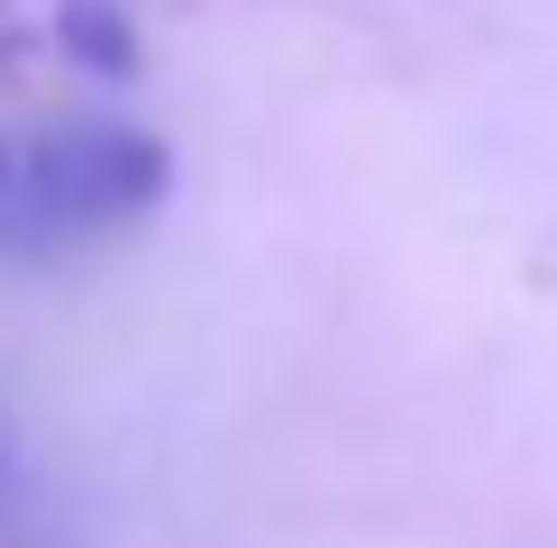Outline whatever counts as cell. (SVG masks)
<instances>
[{
    "instance_id": "cell-1",
    "label": "cell",
    "mask_w": 557,
    "mask_h": 548,
    "mask_svg": "<svg viewBox=\"0 0 557 548\" xmlns=\"http://www.w3.org/2000/svg\"><path fill=\"white\" fill-rule=\"evenodd\" d=\"M174 192L165 137L128 120H37L0 128V257H64L120 238Z\"/></svg>"
}]
</instances>
